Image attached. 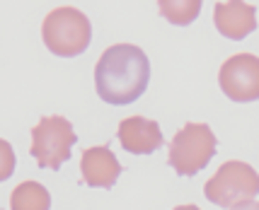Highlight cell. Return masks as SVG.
Segmentation results:
<instances>
[{"instance_id":"9c48e42d","label":"cell","mask_w":259,"mask_h":210,"mask_svg":"<svg viewBox=\"0 0 259 210\" xmlns=\"http://www.w3.org/2000/svg\"><path fill=\"white\" fill-rule=\"evenodd\" d=\"M215 29L226 39L242 41L247 34L257 29V10L247 3H218L213 10Z\"/></svg>"},{"instance_id":"ba28073f","label":"cell","mask_w":259,"mask_h":210,"mask_svg":"<svg viewBox=\"0 0 259 210\" xmlns=\"http://www.w3.org/2000/svg\"><path fill=\"white\" fill-rule=\"evenodd\" d=\"M80 169H82V181L92 188H112L121 174V165L114 157L109 145L85 150L80 160Z\"/></svg>"},{"instance_id":"3957f363","label":"cell","mask_w":259,"mask_h":210,"mask_svg":"<svg viewBox=\"0 0 259 210\" xmlns=\"http://www.w3.org/2000/svg\"><path fill=\"white\" fill-rule=\"evenodd\" d=\"M215 155V135L206 123H187L169 140V167L180 177H194Z\"/></svg>"},{"instance_id":"30bf717a","label":"cell","mask_w":259,"mask_h":210,"mask_svg":"<svg viewBox=\"0 0 259 210\" xmlns=\"http://www.w3.org/2000/svg\"><path fill=\"white\" fill-rule=\"evenodd\" d=\"M51 208V196L41 184L36 181H24L12 191L10 210H49Z\"/></svg>"},{"instance_id":"6da1fadb","label":"cell","mask_w":259,"mask_h":210,"mask_svg":"<svg viewBox=\"0 0 259 210\" xmlns=\"http://www.w3.org/2000/svg\"><path fill=\"white\" fill-rule=\"evenodd\" d=\"M150 82V63L136 44H114L95 66V87L102 101L124 107L134 104Z\"/></svg>"},{"instance_id":"7a4b0ae2","label":"cell","mask_w":259,"mask_h":210,"mask_svg":"<svg viewBox=\"0 0 259 210\" xmlns=\"http://www.w3.org/2000/svg\"><path fill=\"white\" fill-rule=\"evenodd\" d=\"M41 36L51 54L61 58H73L88 51L92 27L90 20L75 8H56L46 15L41 24Z\"/></svg>"},{"instance_id":"7c38bea8","label":"cell","mask_w":259,"mask_h":210,"mask_svg":"<svg viewBox=\"0 0 259 210\" xmlns=\"http://www.w3.org/2000/svg\"><path fill=\"white\" fill-rule=\"evenodd\" d=\"M230 210H259V200H247V203H240Z\"/></svg>"},{"instance_id":"5b68a950","label":"cell","mask_w":259,"mask_h":210,"mask_svg":"<svg viewBox=\"0 0 259 210\" xmlns=\"http://www.w3.org/2000/svg\"><path fill=\"white\" fill-rule=\"evenodd\" d=\"M78 143L73 123L63 116H44L32 128V147L29 155L44 169H58L70 160V150Z\"/></svg>"},{"instance_id":"52a82bcc","label":"cell","mask_w":259,"mask_h":210,"mask_svg":"<svg viewBox=\"0 0 259 210\" xmlns=\"http://www.w3.org/2000/svg\"><path fill=\"white\" fill-rule=\"evenodd\" d=\"M119 143L131 155H150L165 143L158 121L143 116H128L119 123Z\"/></svg>"},{"instance_id":"8fae6325","label":"cell","mask_w":259,"mask_h":210,"mask_svg":"<svg viewBox=\"0 0 259 210\" xmlns=\"http://www.w3.org/2000/svg\"><path fill=\"white\" fill-rule=\"evenodd\" d=\"M160 15L172 24H184L194 22L201 12V3L199 0H160Z\"/></svg>"},{"instance_id":"8992f818","label":"cell","mask_w":259,"mask_h":210,"mask_svg":"<svg viewBox=\"0 0 259 210\" xmlns=\"http://www.w3.org/2000/svg\"><path fill=\"white\" fill-rule=\"evenodd\" d=\"M221 89L233 101L259 99V58L252 54L230 56L218 73Z\"/></svg>"},{"instance_id":"277c9868","label":"cell","mask_w":259,"mask_h":210,"mask_svg":"<svg viewBox=\"0 0 259 210\" xmlns=\"http://www.w3.org/2000/svg\"><path fill=\"white\" fill-rule=\"evenodd\" d=\"M259 193V174L245 162L230 160L226 165H221V169L213 177L206 181L203 186V196L211 200L213 205L221 208H235L240 203L257 198Z\"/></svg>"},{"instance_id":"4fadbf2b","label":"cell","mask_w":259,"mask_h":210,"mask_svg":"<svg viewBox=\"0 0 259 210\" xmlns=\"http://www.w3.org/2000/svg\"><path fill=\"white\" fill-rule=\"evenodd\" d=\"M175 210H201V208H196V205H177Z\"/></svg>"}]
</instances>
